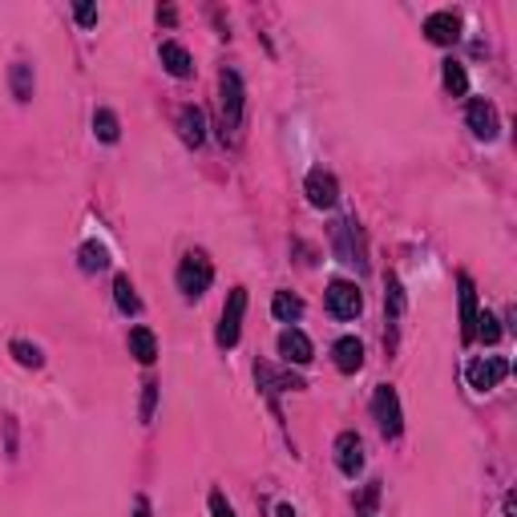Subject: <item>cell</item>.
<instances>
[{"label":"cell","instance_id":"cell-1","mask_svg":"<svg viewBox=\"0 0 517 517\" xmlns=\"http://www.w3.org/2000/svg\"><path fill=\"white\" fill-rule=\"evenodd\" d=\"M243 110H247V97H243V77L234 69H223L219 77V114H223V138L226 134L243 130Z\"/></svg>","mask_w":517,"mask_h":517},{"label":"cell","instance_id":"cell-2","mask_svg":"<svg viewBox=\"0 0 517 517\" xmlns=\"http://www.w3.org/2000/svg\"><path fill=\"white\" fill-rule=\"evenodd\" d=\"M332 247L340 263H348V267L356 271H368V251H364V231H360L356 219H340L332 223Z\"/></svg>","mask_w":517,"mask_h":517},{"label":"cell","instance_id":"cell-3","mask_svg":"<svg viewBox=\"0 0 517 517\" xmlns=\"http://www.w3.org/2000/svg\"><path fill=\"white\" fill-rule=\"evenodd\" d=\"M178 292H183L186 299H198V295H206L211 292V283H214V267H211V259L203 255V251H186L183 263H178Z\"/></svg>","mask_w":517,"mask_h":517},{"label":"cell","instance_id":"cell-4","mask_svg":"<svg viewBox=\"0 0 517 517\" xmlns=\"http://www.w3.org/2000/svg\"><path fill=\"white\" fill-rule=\"evenodd\" d=\"M372 416H376V429L384 432L388 441H396V437L404 432L401 396H396L393 384H376V393H372Z\"/></svg>","mask_w":517,"mask_h":517},{"label":"cell","instance_id":"cell-5","mask_svg":"<svg viewBox=\"0 0 517 517\" xmlns=\"http://www.w3.org/2000/svg\"><path fill=\"white\" fill-rule=\"evenodd\" d=\"M243 312H247V287H234V292L226 295L219 332H214L219 348H234V343H239V335H243Z\"/></svg>","mask_w":517,"mask_h":517},{"label":"cell","instance_id":"cell-6","mask_svg":"<svg viewBox=\"0 0 517 517\" xmlns=\"http://www.w3.org/2000/svg\"><path fill=\"white\" fill-rule=\"evenodd\" d=\"M328 312L335 320H356L364 312V295H360V287L352 279H332L328 283Z\"/></svg>","mask_w":517,"mask_h":517},{"label":"cell","instance_id":"cell-7","mask_svg":"<svg viewBox=\"0 0 517 517\" xmlns=\"http://www.w3.org/2000/svg\"><path fill=\"white\" fill-rule=\"evenodd\" d=\"M505 376H510V360H502V356H485V360L477 356V360H469V368H465L469 388H477V393L497 388Z\"/></svg>","mask_w":517,"mask_h":517},{"label":"cell","instance_id":"cell-8","mask_svg":"<svg viewBox=\"0 0 517 517\" xmlns=\"http://www.w3.org/2000/svg\"><path fill=\"white\" fill-rule=\"evenodd\" d=\"M303 190H307V203H312L315 211H332V206L340 203V183H335V174H328V170H312Z\"/></svg>","mask_w":517,"mask_h":517},{"label":"cell","instance_id":"cell-9","mask_svg":"<svg viewBox=\"0 0 517 517\" xmlns=\"http://www.w3.org/2000/svg\"><path fill=\"white\" fill-rule=\"evenodd\" d=\"M465 122H469V130H473V138H481V142H493L497 130H502V117H497V110L485 97H473V102H469Z\"/></svg>","mask_w":517,"mask_h":517},{"label":"cell","instance_id":"cell-10","mask_svg":"<svg viewBox=\"0 0 517 517\" xmlns=\"http://www.w3.org/2000/svg\"><path fill=\"white\" fill-rule=\"evenodd\" d=\"M335 465H340L343 477H356L364 469V441H360V432H340L335 437Z\"/></svg>","mask_w":517,"mask_h":517},{"label":"cell","instance_id":"cell-11","mask_svg":"<svg viewBox=\"0 0 517 517\" xmlns=\"http://www.w3.org/2000/svg\"><path fill=\"white\" fill-rule=\"evenodd\" d=\"M424 37L432 45H457L461 41V13H452V8L432 13L429 21H424Z\"/></svg>","mask_w":517,"mask_h":517},{"label":"cell","instance_id":"cell-12","mask_svg":"<svg viewBox=\"0 0 517 517\" xmlns=\"http://www.w3.org/2000/svg\"><path fill=\"white\" fill-rule=\"evenodd\" d=\"M279 356H283L287 364H312L315 348H312V340H307L299 328H283V332H279Z\"/></svg>","mask_w":517,"mask_h":517},{"label":"cell","instance_id":"cell-13","mask_svg":"<svg viewBox=\"0 0 517 517\" xmlns=\"http://www.w3.org/2000/svg\"><path fill=\"white\" fill-rule=\"evenodd\" d=\"M178 138H183L190 150H198L206 142V117L198 105H183V110H178Z\"/></svg>","mask_w":517,"mask_h":517},{"label":"cell","instance_id":"cell-14","mask_svg":"<svg viewBox=\"0 0 517 517\" xmlns=\"http://www.w3.org/2000/svg\"><path fill=\"white\" fill-rule=\"evenodd\" d=\"M158 57H162V69H166L170 77H178V81H186L190 74H194V57L183 49L178 41H162V49H158Z\"/></svg>","mask_w":517,"mask_h":517},{"label":"cell","instance_id":"cell-15","mask_svg":"<svg viewBox=\"0 0 517 517\" xmlns=\"http://www.w3.org/2000/svg\"><path fill=\"white\" fill-rule=\"evenodd\" d=\"M332 356H335V368H340L343 376H352V372L364 368V343H360L356 335H343V340H335Z\"/></svg>","mask_w":517,"mask_h":517},{"label":"cell","instance_id":"cell-16","mask_svg":"<svg viewBox=\"0 0 517 517\" xmlns=\"http://www.w3.org/2000/svg\"><path fill=\"white\" fill-rule=\"evenodd\" d=\"M461 283V340L473 343V328H477V287L469 275L457 279Z\"/></svg>","mask_w":517,"mask_h":517},{"label":"cell","instance_id":"cell-17","mask_svg":"<svg viewBox=\"0 0 517 517\" xmlns=\"http://www.w3.org/2000/svg\"><path fill=\"white\" fill-rule=\"evenodd\" d=\"M130 356L138 364H154L158 360V340H154L150 328H130Z\"/></svg>","mask_w":517,"mask_h":517},{"label":"cell","instance_id":"cell-18","mask_svg":"<svg viewBox=\"0 0 517 517\" xmlns=\"http://www.w3.org/2000/svg\"><path fill=\"white\" fill-rule=\"evenodd\" d=\"M271 315L283 323H295L299 315H303V299L292 295V292H275V299H271Z\"/></svg>","mask_w":517,"mask_h":517},{"label":"cell","instance_id":"cell-19","mask_svg":"<svg viewBox=\"0 0 517 517\" xmlns=\"http://www.w3.org/2000/svg\"><path fill=\"white\" fill-rule=\"evenodd\" d=\"M441 77H444V89H449L452 97H465L469 94V74H465V65L461 61H444V69H441Z\"/></svg>","mask_w":517,"mask_h":517},{"label":"cell","instance_id":"cell-20","mask_svg":"<svg viewBox=\"0 0 517 517\" xmlns=\"http://www.w3.org/2000/svg\"><path fill=\"white\" fill-rule=\"evenodd\" d=\"M114 299H117V307H122L125 315H138V312H142V299L134 295L130 275H117V279H114Z\"/></svg>","mask_w":517,"mask_h":517},{"label":"cell","instance_id":"cell-21","mask_svg":"<svg viewBox=\"0 0 517 517\" xmlns=\"http://www.w3.org/2000/svg\"><path fill=\"white\" fill-rule=\"evenodd\" d=\"M8 81H13V97H16V102H29V97H33V65L16 61L13 74H8Z\"/></svg>","mask_w":517,"mask_h":517},{"label":"cell","instance_id":"cell-22","mask_svg":"<svg viewBox=\"0 0 517 517\" xmlns=\"http://www.w3.org/2000/svg\"><path fill=\"white\" fill-rule=\"evenodd\" d=\"M94 134H97L102 142H110V146H114V142L122 138V125H117V114H114V110H97V114H94Z\"/></svg>","mask_w":517,"mask_h":517},{"label":"cell","instance_id":"cell-23","mask_svg":"<svg viewBox=\"0 0 517 517\" xmlns=\"http://www.w3.org/2000/svg\"><path fill=\"white\" fill-rule=\"evenodd\" d=\"M473 340H481V343H497V340H502V320H497L493 312H477Z\"/></svg>","mask_w":517,"mask_h":517},{"label":"cell","instance_id":"cell-24","mask_svg":"<svg viewBox=\"0 0 517 517\" xmlns=\"http://www.w3.org/2000/svg\"><path fill=\"white\" fill-rule=\"evenodd\" d=\"M81 267L85 271H105L110 267V251H105L102 243H85V247H81Z\"/></svg>","mask_w":517,"mask_h":517},{"label":"cell","instance_id":"cell-25","mask_svg":"<svg viewBox=\"0 0 517 517\" xmlns=\"http://www.w3.org/2000/svg\"><path fill=\"white\" fill-rule=\"evenodd\" d=\"M16 356V364L21 368H41L45 364V356H41V348L37 343H25V340H13V348H8Z\"/></svg>","mask_w":517,"mask_h":517},{"label":"cell","instance_id":"cell-26","mask_svg":"<svg viewBox=\"0 0 517 517\" xmlns=\"http://www.w3.org/2000/svg\"><path fill=\"white\" fill-rule=\"evenodd\" d=\"M146 393H142V424L154 421V408H158V380H146Z\"/></svg>","mask_w":517,"mask_h":517},{"label":"cell","instance_id":"cell-27","mask_svg":"<svg viewBox=\"0 0 517 517\" xmlns=\"http://www.w3.org/2000/svg\"><path fill=\"white\" fill-rule=\"evenodd\" d=\"M211 517H234L231 502L223 497V489H211Z\"/></svg>","mask_w":517,"mask_h":517},{"label":"cell","instance_id":"cell-28","mask_svg":"<svg viewBox=\"0 0 517 517\" xmlns=\"http://www.w3.org/2000/svg\"><path fill=\"white\" fill-rule=\"evenodd\" d=\"M74 16H77V25H81V29H89V25H97V8H94V5H77V8H74Z\"/></svg>","mask_w":517,"mask_h":517},{"label":"cell","instance_id":"cell-29","mask_svg":"<svg viewBox=\"0 0 517 517\" xmlns=\"http://www.w3.org/2000/svg\"><path fill=\"white\" fill-rule=\"evenodd\" d=\"M158 21H162V25H174V21H178V8H170V5L158 8Z\"/></svg>","mask_w":517,"mask_h":517},{"label":"cell","instance_id":"cell-30","mask_svg":"<svg viewBox=\"0 0 517 517\" xmlns=\"http://www.w3.org/2000/svg\"><path fill=\"white\" fill-rule=\"evenodd\" d=\"M275 517H299V513H295V510H292V505H287V502H283V505H279V510H275Z\"/></svg>","mask_w":517,"mask_h":517},{"label":"cell","instance_id":"cell-31","mask_svg":"<svg viewBox=\"0 0 517 517\" xmlns=\"http://www.w3.org/2000/svg\"><path fill=\"white\" fill-rule=\"evenodd\" d=\"M138 517H150V502H146V497H138Z\"/></svg>","mask_w":517,"mask_h":517},{"label":"cell","instance_id":"cell-32","mask_svg":"<svg viewBox=\"0 0 517 517\" xmlns=\"http://www.w3.org/2000/svg\"><path fill=\"white\" fill-rule=\"evenodd\" d=\"M364 517H376V513H364Z\"/></svg>","mask_w":517,"mask_h":517}]
</instances>
